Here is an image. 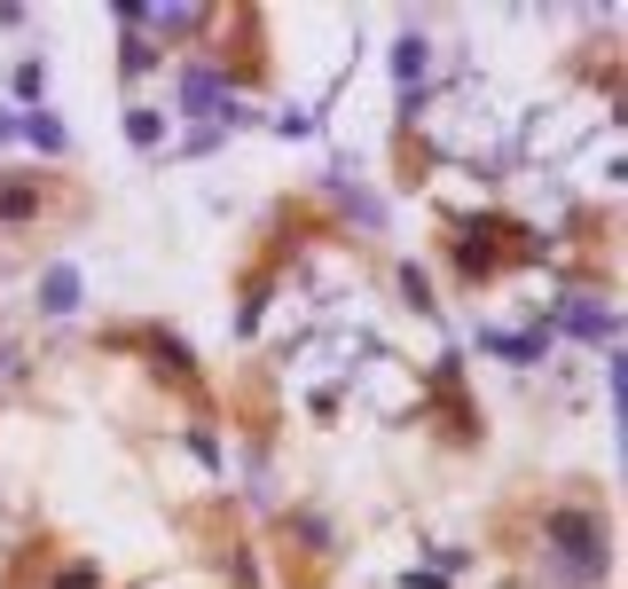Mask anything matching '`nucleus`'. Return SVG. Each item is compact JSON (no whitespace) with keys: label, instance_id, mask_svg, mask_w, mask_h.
<instances>
[{"label":"nucleus","instance_id":"5","mask_svg":"<svg viewBox=\"0 0 628 589\" xmlns=\"http://www.w3.org/2000/svg\"><path fill=\"white\" fill-rule=\"evenodd\" d=\"M79 307V276L72 268H48L40 276V315H72Z\"/></svg>","mask_w":628,"mask_h":589},{"label":"nucleus","instance_id":"6","mask_svg":"<svg viewBox=\"0 0 628 589\" xmlns=\"http://www.w3.org/2000/svg\"><path fill=\"white\" fill-rule=\"evenodd\" d=\"M487 346L503 354V362H542L550 338H542V331H487Z\"/></svg>","mask_w":628,"mask_h":589},{"label":"nucleus","instance_id":"3","mask_svg":"<svg viewBox=\"0 0 628 589\" xmlns=\"http://www.w3.org/2000/svg\"><path fill=\"white\" fill-rule=\"evenodd\" d=\"M16 135H24L31 150H48V157H55V150H72V135H63V118H55V111H24V118H16Z\"/></svg>","mask_w":628,"mask_h":589},{"label":"nucleus","instance_id":"2","mask_svg":"<svg viewBox=\"0 0 628 589\" xmlns=\"http://www.w3.org/2000/svg\"><path fill=\"white\" fill-rule=\"evenodd\" d=\"M220 103H228V79L213 72V63H189V72H181V111H189V118H213ZM213 126H220V118H213Z\"/></svg>","mask_w":628,"mask_h":589},{"label":"nucleus","instance_id":"4","mask_svg":"<svg viewBox=\"0 0 628 589\" xmlns=\"http://www.w3.org/2000/svg\"><path fill=\"white\" fill-rule=\"evenodd\" d=\"M557 331H581V338H598V346H605V338L620 331V322H613L605 307H589V299H574L566 315H557Z\"/></svg>","mask_w":628,"mask_h":589},{"label":"nucleus","instance_id":"7","mask_svg":"<svg viewBox=\"0 0 628 589\" xmlns=\"http://www.w3.org/2000/svg\"><path fill=\"white\" fill-rule=\"evenodd\" d=\"M31 213H40V189H31V181H9V174H0V220H31Z\"/></svg>","mask_w":628,"mask_h":589},{"label":"nucleus","instance_id":"9","mask_svg":"<svg viewBox=\"0 0 628 589\" xmlns=\"http://www.w3.org/2000/svg\"><path fill=\"white\" fill-rule=\"evenodd\" d=\"M126 135H134V142L150 150V142L165 135V118H157V111H126Z\"/></svg>","mask_w":628,"mask_h":589},{"label":"nucleus","instance_id":"1","mask_svg":"<svg viewBox=\"0 0 628 589\" xmlns=\"http://www.w3.org/2000/svg\"><path fill=\"white\" fill-rule=\"evenodd\" d=\"M550 550H557V574H566L574 589H589V581H605V559H613V542H605V518L598 511H557L550 518Z\"/></svg>","mask_w":628,"mask_h":589},{"label":"nucleus","instance_id":"10","mask_svg":"<svg viewBox=\"0 0 628 589\" xmlns=\"http://www.w3.org/2000/svg\"><path fill=\"white\" fill-rule=\"evenodd\" d=\"M118 63H126V72H150L157 48H150V40H126V55H118Z\"/></svg>","mask_w":628,"mask_h":589},{"label":"nucleus","instance_id":"8","mask_svg":"<svg viewBox=\"0 0 628 589\" xmlns=\"http://www.w3.org/2000/svg\"><path fill=\"white\" fill-rule=\"evenodd\" d=\"M424 55H433L424 40H401V48H393V72H401V79H416V72H424Z\"/></svg>","mask_w":628,"mask_h":589}]
</instances>
